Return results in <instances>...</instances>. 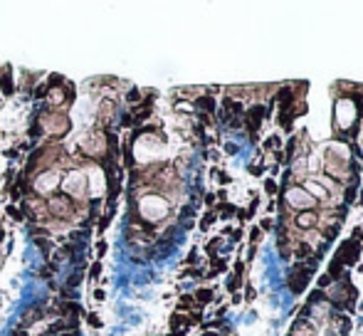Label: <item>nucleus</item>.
<instances>
[{
    "label": "nucleus",
    "instance_id": "f257e3e1",
    "mask_svg": "<svg viewBox=\"0 0 363 336\" xmlns=\"http://www.w3.org/2000/svg\"><path fill=\"white\" fill-rule=\"evenodd\" d=\"M48 213H52L55 218H62V220H72L74 218V201L69 196H65V193H52V196L48 198Z\"/></svg>",
    "mask_w": 363,
    "mask_h": 336
},
{
    "label": "nucleus",
    "instance_id": "f03ea898",
    "mask_svg": "<svg viewBox=\"0 0 363 336\" xmlns=\"http://www.w3.org/2000/svg\"><path fill=\"white\" fill-rule=\"evenodd\" d=\"M168 213V203L163 201L161 196H156V193H151V196H146L144 201H141V215L146 218V220L156 223L161 220V218H166Z\"/></svg>",
    "mask_w": 363,
    "mask_h": 336
},
{
    "label": "nucleus",
    "instance_id": "7ed1b4c3",
    "mask_svg": "<svg viewBox=\"0 0 363 336\" xmlns=\"http://www.w3.org/2000/svg\"><path fill=\"white\" fill-rule=\"evenodd\" d=\"M356 116H359V111H356V104L351 99H339L336 101V126L339 129H351V126L356 124Z\"/></svg>",
    "mask_w": 363,
    "mask_h": 336
},
{
    "label": "nucleus",
    "instance_id": "20e7f679",
    "mask_svg": "<svg viewBox=\"0 0 363 336\" xmlns=\"http://www.w3.org/2000/svg\"><path fill=\"white\" fill-rule=\"evenodd\" d=\"M43 129L50 131V134H67L69 129V119L67 114H62V111H48V114L43 116Z\"/></svg>",
    "mask_w": 363,
    "mask_h": 336
},
{
    "label": "nucleus",
    "instance_id": "39448f33",
    "mask_svg": "<svg viewBox=\"0 0 363 336\" xmlns=\"http://www.w3.org/2000/svg\"><path fill=\"white\" fill-rule=\"evenodd\" d=\"M284 201H287L291 208H296V211H306V208H311L316 203L314 198H311L309 193H306L304 188H299V186L289 188V191L284 193Z\"/></svg>",
    "mask_w": 363,
    "mask_h": 336
},
{
    "label": "nucleus",
    "instance_id": "423d86ee",
    "mask_svg": "<svg viewBox=\"0 0 363 336\" xmlns=\"http://www.w3.org/2000/svg\"><path fill=\"white\" fill-rule=\"evenodd\" d=\"M60 186H62L65 196H79V193H84V176H82L79 171H69L62 176V181H60Z\"/></svg>",
    "mask_w": 363,
    "mask_h": 336
},
{
    "label": "nucleus",
    "instance_id": "0eeeda50",
    "mask_svg": "<svg viewBox=\"0 0 363 336\" xmlns=\"http://www.w3.org/2000/svg\"><path fill=\"white\" fill-rule=\"evenodd\" d=\"M326 173H331V176H336L339 181H346L349 178V171H346V164H341V161H334V159H326Z\"/></svg>",
    "mask_w": 363,
    "mask_h": 336
},
{
    "label": "nucleus",
    "instance_id": "6e6552de",
    "mask_svg": "<svg viewBox=\"0 0 363 336\" xmlns=\"http://www.w3.org/2000/svg\"><path fill=\"white\" fill-rule=\"evenodd\" d=\"M82 146L86 154H99V151H104V139H101V134H91Z\"/></svg>",
    "mask_w": 363,
    "mask_h": 336
},
{
    "label": "nucleus",
    "instance_id": "1a4fd4ad",
    "mask_svg": "<svg viewBox=\"0 0 363 336\" xmlns=\"http://www.w3.org/2000/svg\"><path fill=\"white\" fill-rule=\"evenodd\" d=\"M304 191L309 193V196L314 198V201H324V198H326V188L321 186V183H316L314 178H311V181H306Z\"/></svg>",
    "mask_w": 363,
    "mask_h": 336
},
{
    "label": "nucleus",
    "instance_id": "9d476101",
    "mask_svg": "<svg viewBox=\"0 0 363 336\" xmlns=\"http://www.w3.org/2000/svg\"><path fill=\"white\" fill-rule=\"evenodd\" d=\"M329 159H339L341 164H346L349 161V146H344V144H331L329 146Z\"/></svg>",
    "mask_w": 363,
    "mask_h": 336
},
{
    "label": "nucleus",
    "instance_id": "9b49d317",
    "mask_svg": "<svg viewBox=\"0 0 363 336\" xmlns=\"http://www.w3.org/2000/svg\"><path fill=\"white\" fill-rule=\"evenodd\" d=\"M314 223H316V215H314V213H309V211H304V213H299V215H296V228H301V230L311 228Z\"/></svg>",
    "mask_w": 363,
    "mask_h": 336
},
{
    "label": "nucleus",
    "instance_id": "f8f14e48",
    "mask_svg": "<svg viewBox=\"0 0 363 336\" xmlns=\"http://www.w3.org/2000/svg\"><path fill=\"white\" fill-rule=\"evenodd\" d=\"M291 336H309V329H306V322H304V319L294 324V329H291Z\"/></svg>",
    "mask_w": 363,
    "mask_h": 336
},
{
    "label": "nucleus",
    "instance_id": "ddd939ff",
    "mask_svg": "<svg viewBox=\"0 0 363 336\" xmlns=\"http://www.w3.org/2000/svg\"><path fill=\"white\" fill-rule=\"evenodd\" d=\"M198 109H208V111H211L213 109V99H211V96H201V99H198Z\"/></svg>",
    "mask_w": 363,
    "mask_h": 336
},
{
    "label": "nucleus",
    "instance_id": "4468645a",
    "mask_svg": "<svg viewBox=\"0 0 363 336\" xmlns=\"http://www.w3.org/2000/svg\"><path fill=\"white\" fill-rule=\"evenodd\" d=\"M8 213H10V218H15V220H23V218H25V213H20L15 206H10V208H8Z\"/></svg>",
    "mask_w": 363,
    "mask_h": 336
},
{
    "label": "nucleus",
    "instance_id": "2eb2a0df",
    "mask_svg": "<svg viewBox=\"0 0 363 336\" xmlns=\"http://www.w3.org/2000/svg\"><path fill=\"white\" fill-rule=\"evenodd\" d=\"M211 299H213V292H208V289L198 292V302H211Z\"/></svg>",
    "mask_w": 363,
    "mask_h": 336
},
{
    "label": "nucleus",
    "instance_id": "dca6fc26",
    "mask_svg": "<svg viewBox=\"0 0 363 336\" xmlns=\"http://www.w3.org/2000/svg\"><path fill=\"white\" fill-rule=\"evenodd\" d=\"M126 99H129V101H139V99H141V94H139L136 89H131L129 94H126Z\"/></svg>",
    "mask_w": 363,
    "mask_h": 336
},
{
    "label": "nucleus",
    "instance_id": "f3484780",
    "mask_svg": "<svg viewBox=\"0 0 363 336\" xmlns=\"http://www.w3.org/2000/svg\"><path fill=\"white\" fill-rule=\"evenodd\" d=\"M35 242H38V247H43L45 254H50V242L48 240H35Z\"/></svg>",
    "mask_w": 363,
    "mask_h": 336
},
{
    "label": "nucleus",
    "instance_id": "a211bd4d",
    "mask_svg": "<svg viewBox=\"0 0 363 336\" xmlns=\"http://www.w3.org/2000/svg\"><path fill=\"white\" fill-rule=\"evenodd\" d=\"M79 279H82V274L77 272V274H72V277L67 279V284H69V287H74V284H79Z\"/></svg>",
    "mask_w": 363,
    "mask_h": 336
},
{
    "label": "nucleus",
    "instance_id": "6ab92c4d",
    "mask_svg": "<svg viewBox=\"0 0 363 336\" xmlns=\"http://www.w3.org/2000/svg\"><path fill=\"white\" fill-rule=\"evenodd\" d=\"M57 84H62V77H60V74H52V77H50V86H57Z\"/></svg>",
    "mask_w": 363,
    "mask_h": 336
},
{
    "label": "nucleus",
    "instance_id": "aec40b11",
    "mask_svg": "<svg viewBox=\"0 0 363 336\" xmlns=\"http://www.w3.org/2000/svg\"><path fill=\"white\" fill-rule=\"evenodd\" d=\"M35 94H38V96H48V86H38V89H35Z\"/></svg>",
    "mask_w": 363,
    "mask_h": 336
},
{
    "label": "nucleus",
    "instance_id": "412c9836",
    "mask_svg": "<svg viewBox=\"0 0 363 336\" xmlns=\"http://www.w3.org/2000/svg\"><path fill=\"white\" fill-rule=\"evenodd\" d=\"M225 149H228V154H238V146H235V144H228V146H225Z\"/></svg>",
    "mask_w": 363,
    "mask_h": 336
},
{
    "label": "nucleus",
    "instance_id": "4be33fe9",
    "mask_svg": "<svg viewBox=\"0 0 363 336\" xmlns=\"http://www.w3.org/2000/svg\"><path fill=\"white\" fill-rule=\"evenodd\" d=\"M89 324H91V327H99V317H94V314H91V317H89Z\"/></svg>",
    "mask_w": 363,
    "mask_h": 336
},
{
    "label": "nucleus",
    "instance_id": "5701e85b",
    "mask_svg": "<svg viewBox=\"0 0 363 336\" xmlns=\"http://www.w3.org/2000/svg\"><path fill=\"white\" fill-rule=\"evenodd\" d=\"M104 250H106V245H104V242H99V245H96V252L104 254Z\"/></svg>",
    "mask_w": 363,
    "mask_h": 336
}]
</instances>
